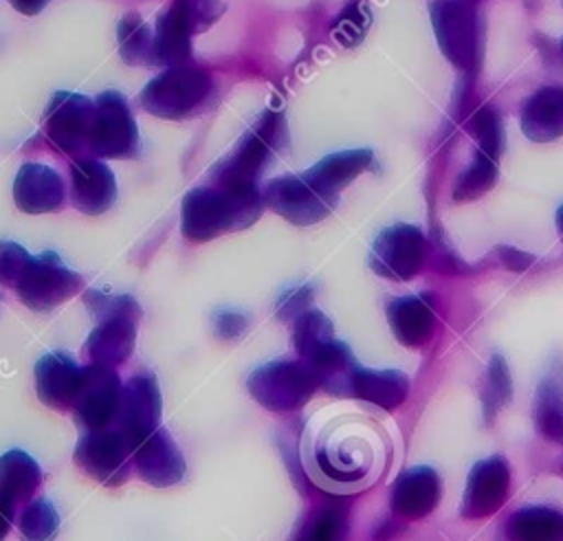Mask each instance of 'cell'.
Returning <instances> with one entry per match:
<instances>
[{"label":"cell","mask_w":563,"mask_h":541,"mask_svg":"<svg viewBox=\"0 0 563 541\" xmlns=\"http://www.w3.org/2000/svg\"><path fill=\"white\" fill-rule=\"evenodd\" d=\"M534 424L552 442H563V367H552L534 396Z\"/></svg>","instance_id":"f1b7e54d"},{"label":"cell","mask_w":563,"mask_h":541,"mask_svg":"<svg viewBox=\"0 0 563 541\" xmlns=\"http://www.w3.org/2000/svg\"><path fill=\"white\" fill-rule=\"evenodd\" d=\"M332 339H334V325L321 310L308 308L292 321V343L301 361Z\"/></svg>","instance_id":"836d02e7"},{"label":"cell","mask_w":563,"mask_h":541,"mask_svg":"<svg viewBox=\"0 0 563 541\" xmlns=\"http://www.w3.org/2000/svg\"><path fill=\"white\" fill-rule=\"evenodd\" d=\"M374 163L372 150H341L319 158L303 176L317 185L321 191L339 196L343 187H347L356 176L367 172Z\"/></svg>","instance_id":"d4e9b609"},{"label":"cell","mask_w":563,"mask_h":541,"mask_svg":"<svg viewBox=\"0 0 563 541\" xmlns=\"http://www.w3.org/2000/svg\"><path fill=\"white\" fill-rule=\"evenodd\" d=\"M152 42H154V31L139 13L130 11L119 20L117 44H119V55L125 64H130V66L147 64L150 66Z\"/></svg>","instance_id":"f546056e"},{"label":"cell","mask_w":563,"mask_h":541,"mask_svg":"<svg viewBox=\"0 0 563 541\" xmlns=\"http://www.w3.org/2000/svg\"><path fill=\"white\" fill-rule=\"evenodd\" d=\"M249 319L238 310H220L213 314V330L220 339H238L246 332Z\"/></svg>","instance_id":"ab89813d"},{"label":"cell","mask_w":563,"mask_h":541,"mask_svg":"<svg viewBox=\"0 0 563 541\" xmlns=\"http://www.w3.org/2000/svg\"><path fill=\"white\" fill-rule=\"evenodd\" d=\"M288 143L286 119L279 110H266L255 125L240 139L235 150L211 172V185L249 187L260 185V176L273 161L275 152Z\"/></svg>","instance_id":"277c9868"},{"label":"cell","mask_w":563,"mask_h":541,"mask_svg":"<svg viewBox=\"0 0 563 541\" xmlns=\"http://www.w3.org/2000/svg\"><path fill=\"white\" fill-rule=\"evenodd\" d=\"M521 132L534 143L563 136V86H543L521 106Z\"/></svg>","instance_id":"603a6c76"},{"label":"cell","mask_w":563,"mask_h":541,"mask_svg":"<svg viewBox=\"0 0 563 541\" xmlns=\"http://www.w3.org/2000/svg\"><path fill=\"white\" fill-rule=\"evenodd\" d=\"M512 398V380L508 365L501 354H493L486 367V378L482 387V409H484V420L490 424L499 409L508 405Z\"/></svg>","instance_id":"d6a6232c"},{"label":"cell","mask_w":563,"mask_h":541,"mask_svg":"<svg viewBox=\"0 0 563 541\" xmlns=\"http://www.w3.org/2000/svg\"><path fill=\"white\" fill-rule=\"evenodd\" d=\"M497 255H499L501 264L510 270H526L534 262V255H530L526 251H519L515 246H499Z\"/></svg>","instance_id":"60d3db41"},{"label":"cell","mask_w":563,"mask_h":541,"mask_svg":"<svg viewBox=\"0 0 563 541\" xmlns=\"http://www.w3.org/2000/svg\"><path fill=\"white\" fill-rule=\"evenodd\" d=\"M90 154L95 158H134L139 154L136 119L128 99L117 90L95 97Z\"/></svg>","instance_id":"8fae6325"},{"label":"cell","mask_w":563,"mask_h":541,"mask_svg":"<svg viewBox=\"0 0 563 541\" xmlns=\"http://www.w3.org/2000/svg\"><path fill=\"white\" fill-rule=\"evenodd\" d=\"M121 378L114 367L90 363L81 369V380L73 400L75 418L86 429L112 427L119 400H121Z\"/></svg>","instance_id":"5bb4252c"},{"label":"cell","mask_w":563,"mask_h":541,"mask_svg":"<svg viewBox=\"0 0 563 541\" xmlns=\"http://www.w3.org/2000/svg\"><path fill=\"white\" fill-rule=\"evenodd\" d=\"M429 251V240L422 229L398 222L376 235L367 262L378 277L409 281L422 270Z\"/></svg>","instance_id":"30bf717a"},{"label":"cell","mask_w":563,"mask_h":541,"mask_svg":"<svg viewBox=\"0 0 563 541\" xmlns=\"http://www.w3.org/2000/svg\"><path fill=\"white\" fill-rule=\"evenodd\" d=\"M92 125L95 99L70 90L55 92L42 119V128L51 145L73 156L75 161L88 158Z\"/></svg>","instance_id":"ba28073f"},{"label":"cell","mask_w":563,"mask_h":541,"mask_svg":"<svg viewBox=\"0 0 563 541\" xmlns=\"http://www.w3.org/2000/svg\"><path fill=\"white\" fill-rule=\"evenodd\" d=\"M347 510L336 504L321 506L308 515L292 541H345Z\"/></svg>","instance_id":"1f68e13d"},{"label":"cell","mask_w":563,"mask_h":541,"mask_svg":"<svg viewBox=\"0 0 563 541\" xmlns=\"http://www.w3.org/2000/svg\"><path fill=\"white\" fill-rule=\"evenodd\" d=\"M84 303L97 319V325L86 339V354L90 363L117 367L134 350L136 328L141 321L139 301L132 295L86 290Z\"/></svg>","instance_id":"7a4b0ae2"},{"label":"cell","mask_w":563,"mask_h":541,"mask_svg":"<svg viewBox=\"0 0 563 541\" xmlns=\"http://www.w3.org/2000/svg\"><path fill=\"white\" fill-rule=\"evenodd\" d=\"M81 288L84 277L68 268L57 253L44 251L35 257L31 255L15 286V292L26 308L35 312H48L75 297Z\"/></svg>","instance_id":"9c48e42d"},{"label":"cell","mask_w":563,"mask_h":541,"mask_svg":"<svg viewBox=\"0 0 563 541\" xmlns=\"http://www.w3.org/2000/svg\"><path fill=\"white\" fill-rule=\"evenodd\" d=\"M440 477L429 466H411L398 475L391 488V510L402 519H422L440 501Z\"/></svg>","instance_id":"ffe728a7"},{"label":"cell","mask_w":563,"mask_h":541,"mask_svg":"<svg viewBox=\"0 0 563 541\" xmlns=\"http://www.w3.org/2000/svg\"><path fill=\"white\" fill-rule=\"evenodd\" d=\"M499 174V156L477 150L466 169L457 176L453 185V200L466 202L484 196L495 183Z\"/></svg>","instance_id":"4dcf8cb0"},{"label":"cell","mask_w":563,"mask_h":541,"mask_svg":"<svg viewBox=\"0 0 563 541\" xmlns=\"http://www.w3.org/2000/svg\"><path fill=\"white\" fill-rule=\"evenodd\" d=\"M130 444L112 429L84 431L75 446V464L103 486H119L130 475Z\"/></svg>","instance_id":"9a60e30c"},{"label":"cell","mask_w":563,"mask_h":541,"mask_svg":"<svg viewBox=\"0 0 563 541\" xmlns=\"http://www.w3.org/2000/svg\"><path fill=\"white\" fill-rule=\"evenodd\" d=\"M18 528L26 541H53L59 530V515L48 499H33L24 506Z\"/></svg>","instance_id":"e575fe53"},{"label":"cell","mask_w":563,"mask_h":541,"mask_svg":"<svg viewBox=\"0 0 563 541\" xmlns=\"http://www.w3.org/2000/svg\"><path fill=\"white\" fill-rule=\"evenodd\" d=\"M510 488V468L504 457L493 455L486 460H479L466 479L464 497H462V515L466 519H484L497 512Z\"/></svg>","instance_id":"2e32d148"},{"label":"cell","mask_w":563,"mask_h":541,"mask_svg":"<svg viewBox=\"0 0 563 541\" xmlns=\"http://www.w3.org/2000/svg\"><path fill=\"white\" fill-rule=\"evenodd\" d=\"M312 297H314V290L308 284H301V286H295V288L286 290L275 303L277 319L279 321H295L301 312H306L310 308Z\"/></svg>","instance_id":"f35d334b"},{"label":"cell","mask_w":563,"mask_h":541,"mask_svg":"<svg viewBox=\"0 0 563 541\" xmlns=\"http://www.w3.org/2000/svg\"><path fill=\"white\" fill-rule=\"evenodd\" d=\"M62 176L42 163H24L13 180V200L24 213H51L64 205Z\"/></svg>","instance_id":"d6986e66"},{"label":"cell","mask_w":563,"mask_h":541,"mask_svg":"<svg viewBox=\"0 0 563 541\" xmlns=\"http://www.w3.org/2000/svg\"><path fill=\"white\" fill-rule=\"evenodd\" d=\"M31 255L18 242H0V284L2 286H18Z\"/></svg>","instance_id":"74e56055"},{"label":"cell","mask_w":563,"mask_h":541,"mask_svg":"<svg viewBox=\"0 0 563 541\" xmlns=\"http://www.w3.org/2000/svg\"><path fill=\"white\" fill-rule=\"evenodd\" d=\"M70 198L86 216H101L114 205L117 178L112 169L95 156L70 163Z\"/></svg>","instance_id":"ac0fdd59"},{"label":"cell","mask_w":563,"mask_h":541,"mask_svg":"<svg viewBox=\"0 0 563 541\" xmlns=\"http://www.w3.org/2000/svg\"><path fill=\"white\" fill-rule=\"evenodd\" d=\"M429 11L442 55L455 68L475 73L484 53V22L477 0H433Z\"/></svg>","instance_id":"5b68a950"},{"label":"cell","mask_w":563,"mask_h":541,"mask_svg":"<svg viewBox=\"0 0 563 541\" xmlns=\"http://www.w3.org/2000/svg\"><path fill=\"white\" fill-rule=\"evenodd\" d=\"M372 24V9L365 0H352L334 20L332 24V37L345 46L352 48L363 42L367 29Z\"/></svg>","instance_id":"d590c367"},{"label":"cell","mask_w":563,"mask_h":541,"mask_svg":"<svg viewBox=\"0 0 563 541\" xmlns=\"http://www.w3.org/2000/svg\"><path fill=\"white\" fill-rule=\"evenodd\" d=\"M561 57H563V40H561Z\"/></svg>","instance_id":"f6af8a7d"},{"label":"cell","mask_w":563,"mask_h":541,"mask_svg":"<svg viewBox=\"0 0 563 541\" xmlns=\"http://www.w3.org/2000/svg\"><path fill=\"white\" fill-rule=\"evenodd\" d=\"M13 517H15V510H11V508H7V506L0 504V541L7 537Z\"/></svg>","instance_id":"7bdbcfd3"},{"label":"cell","mask_w":563,"mask_h":541,"mask_svg":"<svg viewBox=\"0 0 563 541\" xmlns=\"http://www.w3.org/2000/svg\"><path fill=\"white\" fill-rule=\"evenodd\" d=\"M387 321L394 336L407 347H422L435 330V310L429 297L405 295L387 303Z\"/></svg>","instance_id":"7402d4cb"},{"label":"cell","mask_w":563,"mask_h":541,"mask_svg":"<svg viewBox=\"0 0 563 541\" xmlns=\"http://www.w3.org/2000/svg\"><path fill=\"white\" fill-rule=\"evenodd\" d=\"M42 484L40 464L22 449H11L0 455V504L15 510L29 501Z\"/></svg>","instance_id":"484cf974"},{"label":"cell","mask_w":563,"mask_h":541,"mask_svg":"<svg viewBox=\"0 0 563 541\" xmlns=\"http://www.w3.org/2000/svg\"><path fill=\"white\" fill-rule=\"evenodd\" d=\"M556 231H559V235L563 240V205L556 209Z\"/></svg>","instance_id":"ee69618b"},{"label":"cell","mask_w":563,"mask_h":541,"mask_svg":"<svg viewBox=\"0 0 563 541\" xmlns=\"http://www.w3.org/2000/svg\"><path fill=\"white\" fill-rule=\"evenodd\" d=\"M312 369L317 385L332 396H352L354 376L358 372V363L352 350L343 341H328L317 347L308 358H303Z\"/></svg>","instance_id":"cb8c5ba5"},{"label":"cell","mask_w":563,"mask_h":541,"mask_svg":"<svg viewBox=\"0 0 563 541\" xmlns=\"http://www.w3.org/2000/svg\"><path fill=\"white\" fill-rule=\"evenodd\" d=\"M510 541H563V512L550 506H526L506 521Z\"/></svg>","instance_id":"83f0119b"},{"label":"cell","mask_w":563,"mask_h":541,"mask_svg":"<svg viewBox=\"0 0 563 541\" xmlns=\"http://www.w3.org/2000/svg\"><path fill=\"white\" fill-rule=\"evenodd\" d=\"M409 394V378L396 369L358 367L352 396L380 409H396Z\"/></svg>","instance_id":"4316f807"},{"label":"cell","mask_w":563,"mask_h":541,"mask_svg":"<svg viewBox=\"0 0 563 541\" xmlns=\"http://www.w3.org/2000/svg\"><path fill=\"white\" fill-rule=\"evenodd\" d=\"M9 2L22 15H37L51 0H9Z\"/></svg>","instance_id":"b9f144b4"},{"label":"cell","mask_w":563,"mask_h":541,"mask_svg":"<svg viewBox=\"0 0 563 541\" xmlns=\"http://www.w3.org/2000/svg\"><path fill=\"white\" fill-rule=\"evenodd\" d=\"M264 196L260 185H200L185 194L180 231L189 242H209L222 233L242 231L260 220Z\"/></svg>","instance_id":"6da1fadb"},{"label":"cell","mask_w":563,"mask_h":541,"mask_svg":"<svg viewBox=\"0 0 563 541\" xmlns=\"http://www.w3.org/2000/svg\"><path fill=\"white\" fill-rule=\"evenodd\" d=\"M468 130L477 139V150L501 156V152H504V125H501V119H499V114L493 106H482L473 114V119L468 123Z\"/></svg>","instance_id":"8d00e7d4"},{"label":"cell","mask_w":563,"mask_h":541,"mask_svg":"<svg viewBox=\"0 0 563 541\" xmlns=\"http://www.w3.org/2000/svg\"><path fill=\"white\" fill-rule=\"evenodd\" d=\"M317 387V378L306 361H271L253 369L246 378L251 398L275 413L303 407Z\"/></svg>","instance_id":"52a82bcc"},{"label":"cell","mask_w":563,"mask_h":541,"mask_svg":"<svg viewBox=\"0 0 563 541\" xmlns=\"http://www.w3.org/2000/svg\"><path fill=\"white\" fill-rule=\"evenodd\" d=\"M132 464L136 475L156 488L178 484L187 471L185 455L180 453L172 433L163 427H158L132 451Z\"/></svg>","instance_id":"e0dca14e"},{"label":"cell","mask_w":563,"mask_h":541,"mask_svg":"<svg viewBox=\"0 0 563 541\" xmlns=\"http://www.w3.org/2000/svg\"><path fill=\"white\" fill-rule=\"evenodd\" d=\"M264 207L297 227H310L332 213L339 196L321 191L303 174H286L266 183L262 189Z\"/></svg>","instance_id":"7c38bea8"},{"label":"cell","mask_w":563,"mask_h":541,"mask_svg":"<svg viewBox=\"0 0 563 541\" xmlns=\"http://www.w3.org/2000/svg\"><path fill=\"white\" fill-rule=\"evenodd\" d=\"M81 369L68 354L51 352L35 363V391L37 398L51 409L73 407Z\"/></svg>","instance_id":"44dd1931"},{"label":"cell","mask_w":563,"mask_h":541,"mask_svg":"<svg viewBox=\"0 0 563 541\" xmlns=\"http://www.w3.org/2000/svg\"><path fill=\"white\" fill-rule=\"evenodd\" d=\"M211 75L196 66H172L150 79L139 95L145 112L158 119H185L194 114L211 95Z\"/></svg>","instance_id":"8992f818"},{"label":"cell","mask_w":563,"mask_h":541,"mask_svg":"<svg viewBox=\"0 0 563 541\" xmlns=\"http://www.w3.org/2000/svg\"><path fill=\"white\" fill-rule=\"evenodd\" d=\"M224 0H172L156 18L150 66H185L191 62V37L213 26Z\"/></svg>","instance_id":"3957f363"},{"label":"cell","mask_w":563,"mask_h":541,"mask_svg":"<svg viewBox=\"0 0 563 541\" xmlns=\"http://www.w3.org/2000/svg\"><path fill=\"white\" fill-rule=\"evenodd\" d=\"M163 413V396L154 374L143 372L132 376L121 387L119 411L112 429L130 444L134 451L147 435L158 429Z\"/></svg>","instance_id":"4fadbf2b"}]
</instances>
